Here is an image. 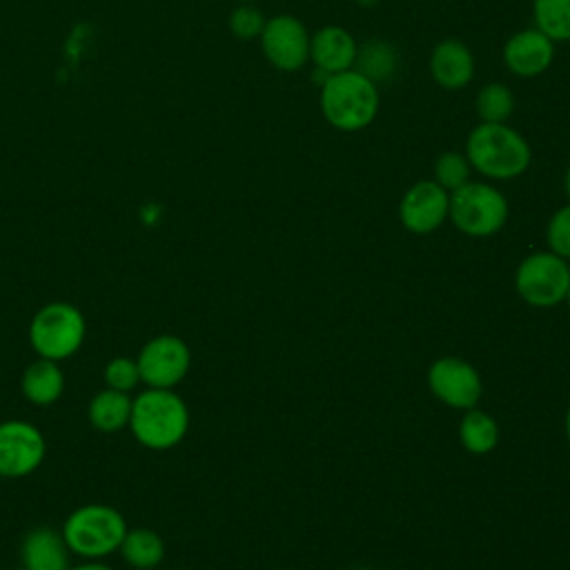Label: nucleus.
I'll use <instances>...</instances> for the list:
<instances>
[{"mask_svg":"<svg viewBox=\"0 0 570 570\" xmlns=\"http://www.w3.org/2000/svg\"><path fill=\"white\" fill-rule=\"evenodd\" d=\"M258 38L265 58L281 71H296L309 60V33L305 24L289 13L265 20Z\"/></svg>","mask_w":570,"mask_h":570,"instance_id":"nucleus-11","label":"nucleus"},{"mask_svg":"<svg viewBox=\"0 0 570 570\" xmlns=\"http://www.w3.org/2000/svg\"><path fill=\"white\" fill-rule=\"evenodd\" d=\"M548 247L557 256L570 261V205L557 209L546 229Z\"/></svg>","mask_w":570,"mask_h":570,"instance_id":"nucleus-25","label":"nucleus"},{"mask_svg":"<svg viewBox=\"0 0 570 570\" xmlns=\"http://www.w3.org/2000/svg\"><path fill=\"white\" fill-rule=\"evenodd\" d=\"M118 552L131 568L154 570L165 559V541L151 528H129Z\"/></svg>","mask_w":570,"mask_h":570,"instance_id":"nucleus-19","label":"nucleus"},{"mask_svg":"<svg viewBox=\"0 0 570 570\" xmlns=\"http://www.w3.org/2000/svg\"><path fill=\"white\" fill-rule=\"evenodd\" d=\"M514 98L510 89L501 82H490L481 87L476 96V114L481 116L483 122H505L508 116L512 114Z\"/></svg>","mask_w":570,"mask_h":570,"instance_id":"nucleus-22","label":"nucleus"},{"mask_svg":"<svg viewBox=\"0 0 570 570\" xmlns=\"http://www.w3.org/2000/svg\"><path fill=\"white\" fill-rule=\"evenodd\" d=\"M89 423L100 432H118L129 425L131 396L129 392L105 387L89 401L87 407Z\"/></svg>","mask_w":570,"mask_h":570,"instance_id":"nucleus-18","label":"nucleus"},{"mask_svg":"<svg viewBox=\"0 0 570 570\" xmlns=\"http://www.w3.org/2000/svg\"><path fill=\"white\" fill-rule=\"evenodd\" d=\"M127 530V519L118 508L87 503L69 512L60 532L71 554L85 561H100L120 550Z\"/></svg>","mask_w":570,"mask_h":570,"instance_id":"nucleus-3","label":"nucleus"},{"mask_svg":"<svg viewBox=\"0 0 570 570\" xmlns=\"http://www.w3.org/2000/svg\"><path fill=\"white\" fill-rule=\"evenodd\" d=\"M67 570H114V568L107 566V563H102V561H82V563L69 566Z\"/></svg>","mask_w":570,"mask_h":570,"instance_id":"nucleus-28","label":"nucleus"},{"mask_svg":"<svg viewBox=\"0 0 570 570\" xmlns=\"http://www.w3.org/2000/svg\"><path fill=\"white\" fill-rule=\"evenodd\" d=\"M514 287L528 305L554 307L570 287V265L554 252H534L519 263Z\"/></svg>","mask_w":570,"mask_h":570,"instance_id":"nucleus-7","label":"nucleus"},{"mask_svg":"<svg viewBox=\"0 0 570 570\" xmlns=\"http://www.w3.org/2000/svg\"><path fill=\"white\" fill-rule=\"evenodd\" d=\"M459 232L474 238H485L497 234L508 220L505 196L488 185L468 180L463 187L450 194V214Z\"/></svg>","mask_w":570,"mask_h":570,"instance_id":"nucleus-6","label":"nucleus"},{"mask_svg":"<svg viewBox=\"0 0 570 570\" xmlns=\"http://www.w3.org/2000/svg\"><path fill=\"white\" fill-rule=\"evenodd\" d=\"M136 363L147 387L174 390L189 372L191 350L180 336L158 334L140 347Z\"/></svg>","mask_w":570,"mask_h":570,"instance_id":"nucleus-8","label":"nucleus"},{"mask_svg":"<svg viewBox=\"0 0 570 570\" xmlns=\"http://www.w3.org/2000/svg\"><path fill=\"white\" fill-rule=\"evenodd\" d=\"M20 390L22 396L38 407H49L53 405L62 392H65V372L58 365V361H49V358H36L33 363L27 365V370L22 372V381H20Z\"/></svg>","mask_w":570,"mask_h":570,"instance_id":"nucleus-17","label":"nucleus"},{"mask_svg":"<svg viewBox=\"0 0 570 570\" xmlns=\"http://www.w3.org/2000/svg\"><path fill=\"white\" fill-rule=\"evenodd\" d=\"M265 27V18L263 13L252 7V4H240L236 7L232 13H229V29L236 38L240 40H252V38H258L261 31Z\"/></svg>","mask_w":570,"mask_h":570,"instance_id":"nucleus-26","label":"nucleus"},{"mask_svg":"<svg viewBox=\"0 0 570 570\" xmlns=\"http://www.w3.org/2000/svg\"><path fill=\"white\" fill-rule=\"evenodd\" d=\"M69 557L62 532L49 525L31 528L20 541V561L27 570H67Z\"/></svg>","mask_w":570,"mask_h":570,"instance_id":"nucleus-14","label":"nucleus"},{"mask_svg":"<svg viewBox=\"0 0 570 570\" xmlns=\"http://www.w3.org/2000/svg\"><path fill=\"white\" fill-rule=\"evenodd\" d=\"M450 214V194L436 180L414 183L401 198L399 216L407 232L430 234L443 225Z\"/></svg>","mask_w":570,"mask_h":570,"instance_id":"nucleus-12","label":"nucleus"},{"mask_svg":"<svg viewBox=\"0 0 570 570\" xmlns=\"http://www.w3.org/2000/svg\"><path fill=\"white\" fill-rule=\"evenodd\" d=\"M105 387L120 390V392H131L140 383V370L136 358L129 356H116L105 365Z\"/></svg>","mask_w":570,"mask_h":570,"instance_id":"nucleus-24","label":"nucleus"},{"mask_svg":"<svg viewBox=\"0 0 570 570\" xmlns=\"http://www.w3.org/2000/svg\"><path fill=\"white\" fill-rule=\"evenodd\" d=\"M459 439L470 454H488L499 443V425L488 412L470 407L459 423Z\"/></svg>","mask_w":570,"mask_h":570,"instance_id":"nucleus-20","label":"nucleus"},{"mask_svg":"<svg viewBox=\"0 0 570 570\" xmlns=\"http://www.w3.org/2000/svg\"><path fill=\"white\" fill-rule=\"evenodd\" d=\"M534 29L552 42L570 40V0H534Z\"/></svg>","mask_w":570,"mask_h":570,"instance_id":"nucleus-21","label":"nucleus"},{"mask_svg":"<svg viewBox=\"0 0 570 570\" xmlns=\"http://www.w3.org/2000/svg\"><path fill=\"white\" fill-rule=\"evenodd\" d=\"M428 387L441 403L454 410L476 407L483 392L474 365L459 356L436 358L428 370Z\"/></svg>","mask_w":570,"mask_h":570,"instance_id":"nucleus-10","label":"nucleus"},{"mask_svg":"<svg viewBox=\"0 0 570 570\" xmlns=\"http://www.w3.org/2000/svg\"><path fill=\"white\" fill-rule=\"evenodd\" d=\"M16 570H27V568H22V566H20V568H16Z\"/></svg>","mask_w":570,"mask_h":570,"instance_id":"nucleus-33","label":"nucleus"},{"mask_svg":"<svg viewBox=\"0 0 570 570\" xmlns=\"http://www.w3.org/2000/svg\"><path fill=\"white\" fill-rule=\"evenodd\" d=\"M356 53V42L343 27H323L309 38V58L327 76L352 69Z\"/></svg>","mask_w":570,"mask_h":570,"instance_id":"nucleus-15","label":"nucleus"},{"mask_svg":"<svg viewBox=\"0 0 570 570\" xmlns=\"http://www.w3.org/2000/svg\"><path fill=\"white\" fill-rule=\"evenodd\" d=\"M563 428H566V436H568V441H570V407H568V412H566V419H563Z\"/></svg>","mask_w":570,"mask_h":570,"instance_id":"nucleus-29","label":"nucleus"},{"mask_svg":"<svg viewBox=\"0 0 570 570\" xmlns=\"http://www.w3.org/2000/svg\"><path fill=\"white\" fill-rule=\"evenodd\" d=\"M554 58V42L539 29H525L510 36L503 47L505 67L521 78H534L543 73Z\"/></svg>","mask_w":570,"mask_h":570,"instance_id":"nucleus-13","label":"nucleus"},{"mask_svg":"<svg viewBox=\"0 0 570 570\" xmlns=\"http://www.w3.org/2000/svg\"><path fill=\"white\" fill-rule=\"evenodd\" d=\"M434 180L448 189L454 191L463 187L470 180V163L465 156L456 151H445L434 160Z\"/></svg>","mask_w":570,"mask_h":570,"instance_id":"nucleus-23","label":"nucleus"},{"mask_svg":"<svg viewBox=\"0 0 570 570\" xmlns=\"http://www.w3.org/2000/svg\"><path fill=\"white\" fill-rule=\"evenodd\" d=\"M568 305H570V287H568V292H566V298H563Z\"/></svg>","mask_w":570,"mask_h":570,"instance_id":"nucleus-31","label":"nucleus"},{"mask_svg":"<svg viewBox=\"0 0 570 570\" xmlns=\"http://www.w3.org/2000/svg\"><path fill=\"white\" fill-rule=\"evenodd\" d=\"M566 191H568V196H570V169L566 171Z\"/></svg>","mask_w":570,"mask_h":570,"instance_id":"nucleus-30","label":"nucleus"},{"mask_svg":"<svg viewBox=\"0 0 570 570\" xmlns=\"http://www.w3.org/2000/svg\"><path fill=\"white\" fill-rule=\"evenodd\" d=\"M47 454V441L29 421H0V476L22 479L33 474Z\"/></svg>","mask_w":570,"mask_h":570,"instance_id":"nucleus-9","label":"nucleus"},{"mask_svg":"<svg viewBox=\"0 0 570 570\" xmlns=\"http://www.w3.org/2000/svg\"><path fill=\"white\" fill-rule=\"evenodd\" d=\"M321 111L341 131L367 127L379 111V89L358 69L330 73L321 85Z\"/></svg>","mask_w":570,"mask_h":570,"instance_id":"nucleus-4","label":"nucleus"},{"mask_svg":"<svg viewBox=\"0 0 570 570\" xmlns=\"http://www.w3.org/2000/svg\"><path fill=\"white\" fill-rule=\"evenodd\" d=\"M238 2H243V4H245V2H252V0H238Z\"/></svg>","mask_w":570,"mask_h":570,"instance_id":"nucleus-32","label":"nucleus"},{"mask_svg":"<svg viewBox=\"0 0 570 570\" xmlns=\"http://www.w3.org/2000/svg\"><path fill=\"white\" fill-rule=\"evenodd\" d=\"M430 73L443 89L465 87L474 73L472 51L454 38L439 42L430 56Z\"/></svg>","mask_w":570,"mask_h":570,"instance_id":"nucleus-16","label":"nucleus"},{"mask_svg":"<svg viewBox=\"0 0 570 570\" xmlns=\"http://www.w3.org/2000/svg\"><path fill=\"white\" fill-rule=\"evenodd\" d=\"M465 158L472 169L494 180L521 176L530 165V145L503 122L476 125L465 142Z\"/></svg>","mask_w":570,"mask_h":570,"instance_id":"nucleus-2","label":"nucleus"},{"mask_svg":"<svg viewBox=\"0 0 570 570\" xmlns=\"http://www.w3.org/2000/svg\"><path fill=\"white\" fill-rule=\"evenodd\" d=\"M361 53V73H365L367 78H379V76H387L390 69H392V53L387 47L374 42V45H367L363 47Z\"/></svg>","mask_w":570,"mask_h":570,"instance_id":"nucleus-27","label":"nucleus"},{"mask_svg":"<svg viewBox=\"0 0 570 570\" xmlns=\"http://www.w3.org/2000/svg\"><path fill=\"white\" fill-rule=\"evenodd\" d=\"M27 336L31 350L40 358L60 363L82 347L87 336V321L76 305L67 301H53L33 314Z\"/></svg>","mask_w":570,"mask_h":570,"instance_id":"nucleus-5","label":"nucleus"},{"mask_svg":"<svg viewBox=\"0 0 570 570\" xmlns=\"http://www.w3.org/2000/svg\"><path fill=\"white\" fill-rule=\"evenodd\" d=\"M127 428L142 448L171 450L189 430V407L174 390L147 387L131 399Z\"/></svg>","mask_w":570,"mask_h":570,"instance_id":"nucleus-1","label":"nucleus"}]
</instances>
